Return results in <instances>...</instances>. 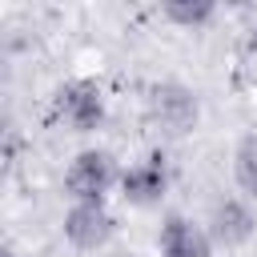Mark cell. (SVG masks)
Wrapping results in <instances>:
<instances>
[{"mask_svg":"<svg viewBox=\"0 0 257 257\" xmlns=\"http://www.w3.org/2000/svg\"><path fill=\"white\" fill-rule=\"evenodd\" d=\"M161 16H165L169 24H177V28H189V32H197V28L213 24L217 8H213L209 0H173V4H165V8H161Z\"/></svg>","mask_w":257,"mask_h":257,"instance_id":"cell-9","label":"cell"},{"mask_svg":"<svg viewBox=\"0 0 257 257\" xmlns=\"http://www.w3.org/2000/svg\"><path fill=\"white\" fill-rule=\"evenodd\" d=\"M52 116L68 128V133H96L104 124V92L96 80H64L52 92Z\"/></svg>","mask_w":257,"mask_h":257,"instance_id":"cell-3","label":"cell"},{"mask_svg":"<svg viewBox=\"0 0 257 257\" xmlns=\"http://www.w3.org/2000/svg\"><path fill=\"white\" fill-rule=\"evenodd\" d=\"M60 229H64V241H68L72 249L92 253V249H104V245L112 241L116 217L108 213V205H80V201H76V205H68Z\"/></svg>","mask_w":257,"mask_h":257,"instance_id":"cell-6","label":"cell"},{"mask_svg":"<svg viewBox=\"0 0 257 257\" xmlns=\"http://www.w3.org/2000/svg\"><path fill=\"white\" fill-rule=\"evenodd\" d=\"M120 165L108 149H80L64 169V193L76 205H104L112 189H120Z\"/></svg>","mask_w":257,"mask_h":257,"instance_id":"cell-2","label":"cell"},{"mask_svg":"<svg viewBox=\"0 0 257 257\" xmlns=\"http://www.w3.org/2000/svg\"><path fill=\"white\" fill-rule=\"evenodd\" d=\"M205 229H209L217 249H241V245H249V237L257 229V213L241 193H229V197H217L209 205Z\"/></svg>","mask_w":257,"mask_h":257,"instance_id":"cell-4","label":"cell"},{"mask_svg":"<svg viewBox=\"0 0 257 257\" xmlns=\"http://www.w3.org/2000/svg\"><path fill=\"white\" fill-rule=\"evenodd\" d=\"M213 237L205 221H193L185 213H165L157 229V253L161 257H213Z\"/></svg>","mask_w":257,"mask_h":257,"instance_id":"cell-7","label":"cell"},{"mask_svg":"<svg viewBox=\"0 0 257 257\" xmlns=\"http://www.w3.org/2000/svg\"><path fill=\"white\" fill-rule=\"evenodd\" d=\"M0 257H20V249H16V245H4V253H0Z\"/></svg>","mask_w":257,"mask_h":257,"instance_id":"cell-10","label":"cell"},{"mask_svg":"<svg viewBox=\"0 0 257 257\" xmlns=\"http://www.w3.org/2000/svg\"><path fill=\"white\" fill-rule=\"evenodd\" d=\"M145 120H149L161 137L181 141V137H189V133L197 128V120H201V96H197L189 84H181V80H157V84L149 88V96H145Z\"/></svg>","mask_w":257,"mask_h":257,"instance_id":"cell-1","label":"cell"},{"mask_svg":"<svg viewBox=\"0 0 257 257\" xmlns=\"http://www.w3.org/2000/svg\"><path fill=\"white\" fill-rule=\"evenodd\" d=\"M169 181H173V177H169V161H165L161 153H149V157L133 161V165L120 173V197H124L128 205H137V209H153V205L165 201Z\"/></svg>","mask_w":257,"mask_h":257,"instance_id":"cell-5","label":"cell"},{"mask_svg":"<svg viewBox=\"0 0 257 257\" xmlns=\"http://www.w3.org/2000/svg\"><path fill=\"white\" fill-rule=\"evenodd\" d=\"M233 181H237L241 197L253 205L257 201V137H245L233 149Z\"/></svg>","mask_w":257,"mask_h":257,"instance_id":"cell-8","label":"cell"}]
</instances>
